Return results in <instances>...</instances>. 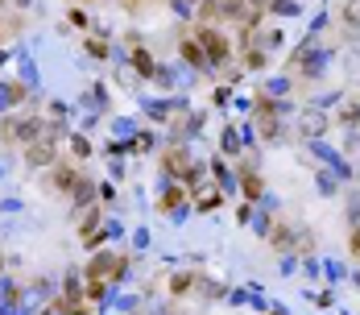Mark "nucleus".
<instances>
[{
    "label": "nucleus",
    "mask_w": 360,
    "mask_h": 315,
    "mask_svg": "<svg viewBox=\"0 0 360 315\" xmlns=\"http://www.w3.org/2000/svg\"><path fill=\"white\" fill-rule=\"evenodd\" d=\"M46 133H50V121H46V116H34V112H30V116H13V112H8V116L0 121V137L13 141V145H21V149L34 145V141H41Z\"/></svg>",
    "instance_id": "nucleus-2"
},
{
    "label": "nucleus",
    "mask_w": 360,
    "mask_h": 315,
    "mask_svg": "<svg viewBox=\"0 0 360 315\" xmlns=\"http://www.w3.org/2000/svg\"><path fill=\"white\" fill-rule=\"evenodd\" d=\"M257 133H261V141H278V137H282V116H278V112H261V108H257Z\"/></svg>",
    "instance_id": "nucleus-9"
},
{
    "label": "nucleus",
    "mask_w": 360,
    "mask_h": 315,
    "mask_svg": "<svg viewBox=\"0 0 360 315\" xmlns=\"http://www.w3.org/2000/svg\"><path fill=\"white\" fill-rule=\"evenodd\" d=\"M162 315H186V311H179V307H166V311H162Z\"/></svg>",
    "instance_id": "nucleus-26"
},
{
    "label": "nucleus",
    "mask_w": 360,
    "mask_h": 315,
    "mask_svg": "<svg viewBox=\"0 0 360 315\" xmlns=\"http://www.w3.org/2000/svg\"><path fill=\"white\" fill-rule=\"evenodd\" d=\"M100 199H104V204L116 199V187H112V183H100Z\"/></svg>",
    "instance_id": "nucleus-23"
},
{
    "label": "nucleus",
    "mask_w": 360,
    "mask_h": 315,
    "mask_svg": "<svg viewBox=\"0 0 360 315\" xmlns=\"http://www.w3.org/2000/svg\"><path fill=\"white\" fill-rule=\"evenodd\" d=\"M71 204H75V216H79V211H87V208H96V183H91L87 175L79 178V183H75Z\"/></svg>",
    "instance_id": "nucleus-7"
},
{
    "label": "nucleus",
    "mask_w": 360,
    "mask_h": 315,
    "mask_svg": "<svg viewBox=\"0 0 360 315\" xmlns=\"http://www.w3.org/2000/svg\"><path fill=\"white\" fill-rule=\"evenodd\" d=\"M67 21H71L75 30H87V25H91V21H87V13H83V8H71V13H67Z\"/></svg>",
    "instance_id": "nucleus-20"
},
{
    "label": "nucleus",
    "mask_w": 360,
    "mask_h": 315,
    "mask_svg": "<svg viewBox=\"0 0 360 315\" xmlns=\"http://www.w3.org/2000/svg\"><path fill=\"white\" fill-rule=\"evenodd\" d=\"M87 54H91L96 63H104V58H112V54H108V34H96V37H87Z\"/></svg>",
    "instance_id": "nucleus-16"
},
{
    "label": "nucleus",
    "mask_w": 360,
    "mask_h": 315,
    "mask_svg": "<svg viewBox=\"0 0 360 315\" xmlns=\"http://www.w3.org/2000/svg\"><path fill=\"white\" fill-rule=\"evenodd\" d=\"M240 187H245V195H249V199H261V195H265V178L257 175L249 162H245V171H240Z\"/></svg>",
    "instance_id": "nucleus-12"
},
{
    "label": "nucleus",
    "mask_w": 360,
    "mask_h": 315,
    "mask_svg": "<svg viewBox=\"0 0 360 315\" xmlns=\"http://www.w3.org/2000/svg\"><path fill=\"white\" fill-rule=\"evenodd\" d=\"M352 253H356V257H360V228H356V233H352Z\"/></svg>",
    "instance_id": "nucleus-25"
},
{
    "label": "nucleus",
    "mask_w": 360,
    "mask_h": 315,
    "mask_svg": "<svg viewBox=\"0 0 360 315\" xmlns=\"http://www.w3.org/2000/svg\"><path fill=\"white\" fill-rule=\"evenodd\" d=\"M344 21H348L352 30H360V0H352V4L344 8Z\"/></svg>",
    "instance_id": "nucleus-19"
},
{
    "label": "nucleus",
    "mask_w": 360,
    "mask_h": 315,
    "mask_svg": "<svg viewBox=\"0 0 360 315\" xmlns=\"http://www.w3.org/2000/svg\"><path fill=\"white\" fill-rule=\"evenodd\" d=\"M195 42L203 46V54L212 58V67H219V63L232 58V42H228V34H219L216 25H199V30H195Z\"/></svg>",
    "instance_id": "nucleus-3"
},
{
    "label": "nucleus",
    "mask_w": 360,
    "mask_h": 315,
    "mask_svg": "<svg viewBox=\"0 0 360 315\" xmlns=\"http://www.w3.org/2000/svg\"><path fill=\"white\" fill-rule=\"evenodd\" d=\"M83 108L96 116V112H108V92H104V83H91L87 92H83Z\"/></svg>",
    "instance_id": "nucleus-11"
},
{
    "label": "nucleus",
    "mask_w": 360,
    "mask_h": 315,
    "mask_svg": "<svg viewBox=\"0 0 360 315\" xmlns=\"http://www.w3.org/2000/svg\"><path fill=\"white\" fill-rule=\"evenodd\" d=\"M195 208H199V211H216V208H219V195H216V191H212V195H203Z\"/></svg>",
    "instance_id": "nucleus-21"
},
{
    "label": "nucleus",
    "mask_w": 360,
    "mask_h": 315,
    "mask_svg": "<svg viewBox=\"0 0 360 315\" xmlns=\"http://www.w3.org/2000/svg\"><path fill=\"white\" fill-rule=\"evenodd\" d=\"M124 274H129V257L116 253V249H96L87 257V266H83V278L87 282H108V286H116V282H124Z\"/></svg>",
    "instance_id": "nucleus-1"
},
{
    "label": "nucleus",
    "mask_w": 360,
    "mask_h": 315,
    "mask_svg": "<svg viewBox=\"0 0 360 315\" xmlns=\"http://www.w3.org/2000/svg\"><path fill=\"white\" fill-rule=\"evenodd\" d=\"M133 149H153V137H149V133H137V137H133Z\"/></svg>",
    "instance_id": "nucleus-22"
},
{
    "label": "nucleus",
    "mask_w": 360,
    "mask_h": 315,
    "mask_svg": "<svg viewBox=\"0 0 360 315\" xmlns=\"http://www.w3.org/2000/svg\"><path fill=\"white\" fill-rule=\"evenodd\" d=\"M129 63H133V70H137L141 79H158V63H153V54H149L145 46H137V50L129 54Z\"/></svg>",
    "instance_id": "nucleus-10"
},
{
    "label": "nucleus",
    "mask_w": 360,
    "mask_h": 315,
    "mask_svg": "<svg viewBox=\"0 0 360 315\" xmlns=\"http://www.w3.org/2000/svg\"><path fill=\"white\" fill-rule=\"evenodd\" d=\"M182 195H186V191H182V183H170V187L162 191V199H158V208H162V211H174V208L182 204Z\"/></svg>",
    "instance_id": "nucleus-15"
},
{
    "label": "nucleus",
    "mask_w": 360,
    "mask_h": 315,
    "mask_svg": "<svg viewBox=\"0 0 360 315\" xmlns=\"http://www.w3.org/2000/svg\"><path fill=\"white\" fill-rule=\"evenodd\" d=\"M224 149H228V154H240V133H236V129H224Z\"/></svg>",
    "instance_id": "nucleus-18"
},
{
    "label": "nucleus",
    "mask_w": 360,
    "mask_h": 315,
    "mask_svg": "<svg viewBox=\"0 0 360 315\" xmlns=\"http://www.w3.org/2000/svg\"><path fill=\"white\" fill-rule=\"evenodd\" d=\"M195 290V274L191 270H179L174 278H170V295H191Z\"/></svg>",
    "instance_id": "nucleus-17"
},
{
    "label": "nucleus",
    "mask_w": 360,
    "mask_h": 315,
    "mask_svg": "<svg viewBox=\"0 0 360 315\" xmlns=\"http://www.w3.org/2000/svg\"><path fill=\"white\" fill-rule=\"evenodd\" d=\"M319 191H323V195H331V191H335V178H331V175H319Z\"/></svg>",
    "instance_id": "nucleus-24"
},
{
    "label": "nucleus",
    "mask_w": 360,
    "mask_h": 315,
    "mask_svg": "<svg viewBox=\"0 0 360 315\" xmlns=\"http://www.w3.org/2000/svg\"><path fill=\"white\" fill-rule=\"evenodd\" d=\"M0 175H4V166H0Z\"/></svg>",
    "instance_id": "nucleus-30"
},
{
    "label": "nucleus",
    "mask_w": 360,
    "mask_h": 315,
    "mask_svg": "<svg viewBox=\"0 0 360 315\" xmlns=\"http://www.w3.org/2000/svg\"><path fill=\"white\" fill-rule=\"evenodd\" d=\"M0 67H8V54H4V50H0Z\"/></svg>",
    "instance_id": "nucleus-27"
},
{
    "label": "nucleus",
    "mask_w": 360,
    "mask_h": 315,
    "mask_svg": "<svg viewBox=\"0 0 360 315\" xmlns=\"http://www.w3.org/2000/svg\"><path fill=\"white\" fill-rule=\"evenodd\" d=\"M182 63H186V67H195V70H212V58L203 54V46H199L195 37H186V42H182Z\"/></svg>",
    "instance_id": "nucleus-8"
},
{
    "label": "nucleus",
    "mask_w": 360,
    "mask_h": 315,
    "mask_svg": "<svg viewBox=\"0 0 360 315\" xmlns=\"http://www.w3.org/2000/svg\"><path fill=\"white\" fill-rule=\"evenodd\" d=\"M274 315H290V311H282V307H274Z\"/></svg>",
    "instance_id": "nucleus-28"
},
{
    "label": "nucleus",
    "mask_w": 360,
    "mask_h": 315,
    "mask_svg": "<svg viewBox=\"0 0 360 315\" xmlns=\"http://www.w3.org/2000/svg\"><path fill=\"white\" fill-rule=\"evenodd\" d=\"M79 171H75V166H58V162H54V166H50V171H46V187H50V191H54V195H71L75 191V183H79Z\"/></svg>",
    "instance_id": "nucleus-5"
},
{
    "label": "nucleus",
    "mask_w": 360,
    "mask_h": 315,
    "mask_svg": "<svg viewBox=\"0 0 360 315\" xmlns=\"http://www.w3.org/2000/svg\"><path fill=\"white\" fill-rule=\"evenodd\" d=\"M30 100V87L21 83V79H0V112L8 116L13 108H21Z\"/></svg>",
    "instance_id": "nucleus-6"
},
{
    "label": "nucleus",
    "mask_w": 360,
    "mask_h": 315,
    "mask_svg": "<svg viewBox=\"0 0 360 315\" xmlns=\"http://www.w3.org/2000/svg\"><path fill=\"white\" fill-rule=\"evenodd\" d=\"M327 125H331V116H327L323 108H307L298 121H294V129H298V137H307V141H319L327 133Z\"/></svg>",
    "instance_id": "nucleus-4"
},
{
    "label": "nucleus",
    "mask_w": 360,
    "mask_h": 315,
    "mask_svg": "<svg viewBox=\"0 0 360 315\" xmlns=\"http://www.w3.org/2000/svg\"><path fill=\"white\" fill-rule=\"evenodd\" d=\"M17 4H21V8H25V4H30V0H17Z\"/></svg>",
    "instance_id": "nucleus-29"
},
{
    "label": "nucleus",
    "mask_w": 360,
    "mask_h": 315,
    "mask_svg": "<svg viewBox=\"0 0 360 315\" xmlns=\"http://www.w3.org/2000/svg\"><path fill=\"white\" fill-rule=\"evenodd\" d=\"M0 4H4V0H0Z\"/></svg>",
    "instance_id": "nucleus-31"
},
{
    "label": "nucleus",
    "mask_w": 360,
    "mask_h": 315,
    "mask_svg": "<svg viewBox=\"0 0 360 315\" xmlns=\"http://www.w3.org/2000/svg\"><path fill=\"white\" fill-rule=\"evenodd\" d=\"M129 315H133V311H129Z\"/></svg>",
    "instance_id": "nucleus-32"
},
{
    "label": "nucleus",
    "mask_w": 360,
    "mask_h": 315,
    "mask_svg": "<svg viewBox=\"0 0 360 315\" xmlns=\"http://www.w3.org/2000/svg\"><path fill=\"white\" fill-rule=\"evenodd\" d=\"M67 141H71V154L79 158V162H87V158L96 154V145H91V137H87V133H71Z\"/></svg>",
    "instance_id": "nucleus-14"
},
{
    "label": "nucleus",
    "mask_w": 360,
    "mask_h": 315,
    "mask_svg": "<svg viewBox=\"0 0 360 315\" xmlns=\"http://www.w3.org/2000/svg\"><path fill=\"white\" fill-rule=\"evenodd\" d=\"M335 121H340L344 129H356V125H360V100H352V96H348V100L340 104V112H335Z\"/></svg>",
    "instance_id": "nucleus-13"
}]
</instances>
